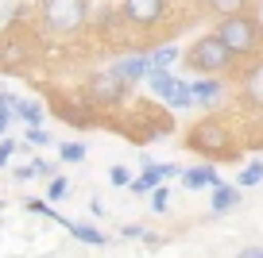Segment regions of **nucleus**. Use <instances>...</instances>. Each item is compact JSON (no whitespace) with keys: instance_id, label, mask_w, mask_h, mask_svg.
Masks as SVG:
<instances>
[{"instance_id":"8","label":"nucleus","mask_w":263,"mask_h":258,"mask_svg":"<svg viewBox=\"0 0 263 258\" xmlns=\"http://www.w3.org/2000/svg\"><path fill=\"white\" fill-rule=\"evenodd\" d=\"M240 201H244V185H224V181H217L209 208H213V216H224V212H232Z\"/></svg>"},{"instance_id":"3","label":"nucleus","mask_w":263,"mask_h":258,"mask_svg":"<svg viewBox=\"0 0 263 258\" xmlns=\"http://www.w3.org/2000/svg\"><path fill=\"white\" fill-rule=\"evenodd\" d=\"M182 62L190 66L194 73H229L232 66H236V54H232L229 47H224V39L217 31H209V35H197L194 42H190V50L182 54Z\"/></svg>"},{"instance_id":"9","label":"nucleus","mask_w":263,"mask_h":258,"mask_svg":"<svg viewBox=\"0 0 263 258\" xmlns=\"http://www.w3.org/2000/svg\"><path fill=\"white\" fill-rule=\"evenodd\" d=\"M194 97H197V104H201V108H213L217 100L224 97L221 77H217V73H205L201 81H194Z\"/></svg>"},{"instance_id":"28","label":"nucleus","mask_w":263,"mask_h":258,"mask_svg":"<svg viewBox=\"0 0 263 258\" xmlns=\"http://www.w3.org/2000/svg\"><path fill=\"white\" fill-rule=\"evenodd\" d=\"M120 235H124V239H143V235H147V231H143L140 224H128V227H124Z\"/></svg>"},{"instance_id":"26","label":"nucleus","mask_w":263,"mask_h":258,"mask_svg":"<svg viewBox=\"0 0 263 258\" xmlns=\"http://www.w3.org/2000/svg\"><path fill=\"white\" fill-rule=\"evenodd\" d=\"M31 178H39V166H35V162H31V166H20V169H16V181H31Z\"/></svg>"},{"instance_id":"16","label":"nucleus","mask_w":263,"mask_h":258,"mask_svg":"<svg viewBox=\"0 0 263 258\" xmlns=\"http://www.w3.org/2000/svg\"><path fill=\"white\" fill-rule=\"evenodd\" d=\"M12 108H16V116H24L31 127H39L43 123V104L39 100H24V97H12Z\"/></svg>"},{"instance_id":"12","label":"nucleus","mask_w":263,"mask_h":258,"mask_svg":"<svg viewBox=\"0 0 263 258\" xmlns=\"http://www.w3.org/2000/svg\"><path fill=\"white\" fill-rule=\"evenodd\" d=\"M217 169L213 166H194V169H182V185L186 189H205V185H217Z\"/></svg>"},{"instance_id":"2","label":"nucleus","mask_w":263,"mask_h":258,"mask_svg":"<svg viewBox=\"0 0 263 258\" xmlns=\"http://www.w3.org/2000/svg\"><path fill=\"white\" fill-rule=\"evenodd\" d=\"M213 31L224 39V47H229L236 58H259L263 54V24H259V16H255L252 8L240 12V16L217 19Z\"/></svg>"},{"instance_id":"17","label":"nucleus","mask_w":263,"mask_h":258,"mask_svg":"<svg viewBox=\"0 0 263 258\" xmlns=\"http://www.w3.org/2000/svg\"><path fill=\"white\" fill-rule=\"evenodd\" d=\"M147 81H151V93L166 100V93L174 89V81H178V77H174L171 70H147Z\"/></svg>"},{"instance_id":"5","label":"nucleus","mask_w":263,"mask_h":258,"mask_svg":"<svg viewBox=\"0 0 263 258\" xmlns=\"http://www.w3.org/2000/svg\"><path fill=\"white\" fill-rule=\"evenodd\" d=\"M128 89H132L128 77H120L116 70H101V73H93V77L85 81V100H89L93 108H116L128 97Z\"/></svg>"},{"instance_id":"32","label":"nucleus","mask_w":263,"mask_h":258,"mask_svg":"<svg viewBox=\"0 0 263 258\" xmlns=\"http://www.w3.org/2000/svg\"><path fill=\"white\" fill-rule=\"evenodd\" d=\"M0 208H4V201H0Z\"/></svg>"},{"instance_id":"23","label":"nucleus","mask_w":263,"mask_h":258,"mask_svg":"<svg viewBox=\"0 0 263 258\" xmlns=\"http://www.w3.org/2000/svg\"><path fill=\"white\" fill-rule=\"evenodd\" d=\"M108 181H112L116 189H128V185H132V178H128V169H124V166H112V169H108Z\"/></svg>"},{"instance_id":"21","label":"nucleus","mask_w":263,"mask_h":258,"mask_svg":"<svg viewBox=\"0 0 263 258\" xmlns=\"http://www.w3.org/2000/svg\"><path fill=\"white\" fill-rule=\"evenodd\" d=\"M12 112H16V108H12V97H8V93H0V139H4V131H8Z\"/></svg>"},{"instance_id":"15","label":"nucleus","mask_w":263,"mask_h":258,"mask_svg":"<svg viewBox=\"0 0 263 258\" xmlns=\"http://www.w3.org/2000/svg\"><path fill=\"white\" fill-rule=\"evenodd\" d=\"M205 8L213 12L217 19H229V16H240V12H248V0H205Z\"/></svg>"},{"instance_id":"27","label":"nucleus","mask_w":263,"mask_h":258,"mask_svg":"<svg viewBox=\"0 0 263 258\" xmlns=\"http://www.w3.org/2000/svg\"><path fill=\"white\" fill-rule=\"evenodd\" d=\"M12 150H16V143H12V139H0V166H8Z\"/></svg>"},{"instance_id":"11","label":"nucleus","mask_w":263,"mask_h":258,"mask_svg":"<svg viewBox=\"0 0 263 258\" xmlns=\"http://www.w3.org/2000/svg\"><path fill=\"white\" fill-rule=\"evenodd\" d=\"M112 70L120 73V77H128L132 85H136L140 77H147V70H151V58H147V54H132V58H124V62H116Z\"/></svg>"},{"instance_id":"24","label":"nucleus","mask_w":263,"mask_h":258,"mask_svg":"<svg viewBox=\"0 0 263 258\" xmlns=\"http://www.w3.org/2000/svg\"><path fill=\"white\" fill-rule=\"evenodd\" d=\"M27 143L47 146V143H50V131H43V127H27Z\"/></svg>"},{"instance_id":"1","label":"nucleus","mask_w":263,"mask_h":258,"mask_svg":"<svg viewBox=\"0 0 263 258\" xmlns=\"http://www.w3.org/2000/svg\"><path fill=\"white\" fill-rule=\"evenodd\" d=\"M186 146L201 158H236L240 146L232 139V127L221 120V116H205V120H197L194 127L186 131Z\"/></svg>"},{"instance_id":"6","label":"nucleus","mask_w":263,"mask_h":258,"mask_svg":"<svg viewBox=\"0 0 263 258\" xmlns=\"http://www.w3.org/2000/svg\"><path fill=\"white\" fill-rule=\"evenodd\" d=\"M166 0H120V16L132 27H159L166 16Z\"/></svg>"},{"instance_id":"7","label":"nucleus","mask_w":263,"mask_h":258,"mask_svg":"<svg viewBox=\"0 0 263 258\" xmlns=\"http://www.w3.org/2000/svg\"><path fill=\"white\" fill-rule=\"evenodd\" d=\"M240 100L252 112H263V58H252V66L240 73Z\"/></svg>"},{"instance_id":"13","label":"nucleus","mask_w":263,"mask_h":258,"mask_svg":"<svg viewBox=\"0 0 263 258\" xmlns=\"http://www.w3.org/2000/svg\"><path fill=\"white\" fill-rule=\"evenodd\" d=\"M58 224H62L66 231L74 235V239H82V243H93V247H105V235H101L97 227H89V224H74V220H58Z\"/></svg>"},{"instance_id":"29","label":"nucleus","mask_w":263,"mask_h":258,"mask_svg":"<svg viewBox=\"0 0 263 258\" xmlns=\"http://www.w3.org/2000/svg\"><path fill=\"white\" fill-rule=\"evenodd\" d=\"M35 166H39V178H50V174H54V166H50V162H43V158H35Z\"/></svg>"},{"instance_id":"10","label":"nucleus","mask_w":263,"mask_h":258,"mask_svg":"<svg viewBox=\"0 0 263 258\" xmlns=\"http://www.w3.org/2000/svg\"><path fill=\"white\" fill-rule=\"evenodd\" d=\"M140 162H143V174L132 181L128 189H132V193H151V189H159V181L166 178V169H163V166H155L151 158H140Z\"/></svg>"},{"instance_id":"19","label":"nucleus","mask_w":263,"mask_h":258,"mask_svg":"<svg viewBox=\"0 0 263 258\" xmlns=\"http://www.w3.org/2000/svg\"><path fill=\"white\" fill-rule=\"evenodd\" d=\"M259 181H263V162H259V158H252L244 169H240V181H236V185L252 189V185H259Z\"/></svg>"},{"instance_id":"25","label":"nucleus","mask_w":263,"mask_h":258,"mask_svg":"<svg viewBox=\"0 0 263 258\" xmlns=\"http://www.w3.org/2000/svg\"><path fill=\"white\" fill-rule=\"evenodd\" d=\"M151 208L166 212V189H151Z\"/></svg>"},{"instance_id":"18","label":"nucleus","mask_w":263,"mask_h":258,"mask_svg":"<svg viewBox=\"0 0 263 258\" xmlns=\"http://www.w3.org/2000/svg\"><path fill=\"white\" fill-rule=\"evenodd\" d=\"M147 58H151V70H171V62H178V47H159Z\"/></svg>"},{"instance_id":"22","label":"nucleus","mask_w":263,"mask_h":258,"mask_svg":"<svg viewBox=\"0 0 263 258\" xmlns=\"http://www.w3.org/2000/svg\"><path fill=\"white\" fill-rule=\"evenodd\" d=\"M66 193H70V181H66V178H50V185H47V197H50V201H62Z\"/></svg>"},{"instance_id":"14","label":"nucleus","mask_w":263,"mask_h":258,"mask_svg":"<svg viewBox=\"0 0 263 258\" xmlns=\"http://www.w3.org/2000/svg\"><path fill=\"white\" fill-rule=\"evenodd\" d=\"M166 104H171V108H190V104H197L194 85H190V81H174V89L166 93Z\"/></svg>"},{"instance_id":"30","label":"nucleus","mask_w":263,"mask_h":258,"mask_svg":"<svg viewBox=\"0 0 263 258\" xmlns=\"http://www.w3.org/2000/svg\"><path fill=\"white\" fill-rule=\"evenodd\" d=\"M255 254H259V247H248V250H240L236 258H255Z\"/></svg>"},{"instance_id":"31","label":"nucleus","mask_w":263,"mask_h":258,"mask_svg":"<svg viewBox=\"0 0 263 258\" xmlns=\"http://www.w3.org/2000/svg\"><path fill=\"white\" fill-rule=\"evenodd\" d=\"M255 258H263V250H259V254H255Z\"/></svg>"},{"instance_id":"4","label":"nucleus","mask_w":263,"mask_h":258,"mask_svg":"<svg viewBox=\"0 0 263 258\" xmlns=\"http://www.w3.org/2000/svg\"><path fill=\"white\" fill-rule=\"evenodd\" d=\"M39 16L50 35H78L89 19V0H39Z\"/></svg>"},{"instance_id":"20","label":"nucleus","mask_w":263,"mask_h":258,"mask_svg":"<svg viewBox=\"0 0 263 258\" xmlns=\"http://www.w3.org/2000/svg\"><path fill=\"white\" fill-rule=\"evenodd\" d=\"M58 154H62V162H82L85 158V143H62Z\"/></svg>"}]
</instances>
